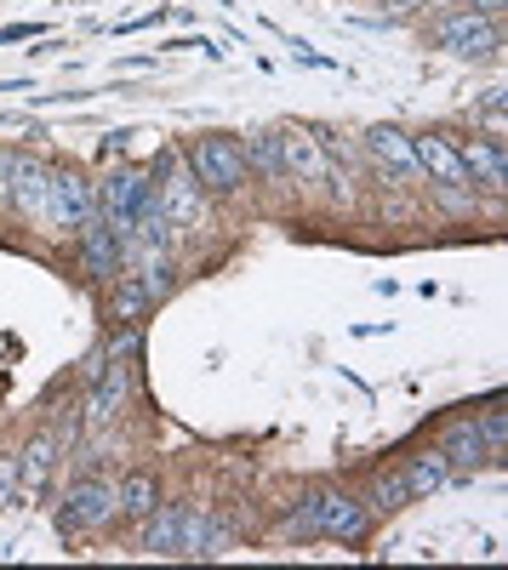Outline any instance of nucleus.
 Segmentation results:
<instances>
[{"mask_svg":"<svg viewBox=\"0 0 508 570\" xmlns=\"http://www.w3.org/2000/svg\"><path fill=\"white\" fill-rule=\"evenodd\" d=\"M457 160H463L469 171V188H491V195H502L508 188V155H502V137H463L457 142Z\"/></svg>","mask_w":508,"mask_h":570,"instance_id":"nucleus-11","label":"nucleus"},{"mask_svg":"<svg viewBox=\"0 0 508 570\" xmlns=\"http://www.w3.org/2000/svg\"><path fill=\"white\" fill-rule=\"evenodd\" d=\"M12 166H18V155L0 149V200H7V188H12Z\"/></svg>","mask_w":508,"mask_h":570,"instance_id":"nucleus-27","label":"nucleus"},{"mask_svg":"<svg viewBox=\"0 0 508 570\" xmlns=\"http://www.w3.org/2000/svg\"><path fill=\"white\" fill-rule=\"evenodd\" d=\"M115 491H120V513H131V519H144V513L160 508V485L149 480V473H126Z\"/></svg>","mask_w":508,"mask_h":570,"instance_id":"nucleus-21","label":"nucleus"},{"mask_svg":"<svg viewBox=\"0 0 508 570\" xmlns=\"http://www.w3.org/2000/svg\"><path fill=\"white\" fill-rule=\"evenodd\" d=\"M469 12H480V18H502V0H475Z\"/></svg>","mask_w":508,"mask_h":570,"instance_id":"nucleus-30","label":"nucleus"},{"mask_svg":"<svg viewBox=\"0 0 508 570\" xmlns=\"http://www.w3.org/2000/svg\"><path fill=\"white\" fill-rule=\"evenodd\" d=\"M246 166L263 183H286V160H281V126H257L246 142Z\"/></svg>","mask_w":508,"mask_h":570,"instance_id":"nucleus-17","label":"nucleus"},{"mask_svg":"<svg viewBox=\"0 0 508 570\" xmlns=\"http://www.w3.org/2000/svg\"><path fill=\"white\" fill-rule=\"evenodd\" d=\"M406 485H411V497H434L440 485H451V462H446V451L434 445V451H418L406 462Z\"/></svg>","mask_w":508,"mask_h":570,"instance_id":"nucleus-19","label":"nucleus"},{"mask_svg":"<svg viewBox=\"0 0 508 570\" xmlns=\"http://www.w3.org/2000/svg\"><path fill=\"white\" fill-rule=\"evenodd\" d=\"M58 451L63 440L52 434V428H40V434L18 451V508H29L46 485H52V468H58Z\"/></svg>","mask_w":508,"mask_h":570,"instance_id":"nucleus-8","label":"nucleus"},{"mask_svg":"<svg viewBox=\"0 0 508 570\" xmlns=\"http://www.w3.org/2000/svg\"><path fill=\"white\" fill-rule=\"evenodd\" d=\"M80 268H86L91 279H104V285L120 274V240H115V234H109L98 217L80 228Z\"/></svg>","mask_w":508,"mask_h":570,"instance_id":"nucleus-14","label":"nucleus"},{"mask_svg":"<svg viewBox=\"0 0 508 570\" xmlns=\"http://www.w3.org/2000/svg\"><path fill=\"white\" fill-rule=\"evenodd\" d=\"M23 35H40V23H18V29H0V46H12V40H23Z\"/></svg>","mask_w":508,"mask_h":570,"instance_id":"nucleus-29","label":"nucleus"},{"mask_svg":"<svg viewBox=\"0 0 508 570\" xmlns=\"http://www.w3.org/2000/svg\"><path fill=\"white\" fill-rule=\"evenodd\" d=\"M228 548V531L217 525L212 513L201 508H183V531H177V553H189V559H206V553H223Z\"/></svg>","mask_w":508,"mask_h":570,"instance_id":"nucleus-16","label":"nucleus"},{"mask_svg":"<svg viewBox=\"0 0 508 570\" xmlns=\"http://www.w3.org/2000/svg\"><path fill=\"white\" fill-rule=\"evenodd\" d=\"M418 7H423V0H383V12H389V18H411Z\"/></svg>","mask_w":508,"mask_h":570,"instance_id":"nucleus-28","label":"nucleus"},{"mask_svg":"<svg viewBox=\"0 0 508 570\" xmlns=\"http://www.w3.org/2000/svg\"><path fill=\"white\" fill-rule=\"evenodd\" d=\"M177 531H183V508H155V513H144L137 548L144 553H177Z\"/></svg>","mask_w":508,"mask_h":570,"instance_id":"nucleus-20","label":"nucleus"},{"mask_svg":"<svg viewBox=\"0 0 508 570\" xmlns=\"http://www.w3.org/2000/svg\"><path fill=\"white\" fill-rule=\"evenodd\" d=\"M365 155H372V166L389 177V183H418V155H411V137L400 126H372L365 131Z\"/></svg>","mask_w":508,"mask_h":570,"instance_id":"nucleus-10","label":"nucleus"},{"mask_svg":"<svg viewBox=\"0 0 508 570\" xmlns=\"http://www.w3.org/2000/svg\"><path fill=\"white\" fill-rule=\"evenodd\" d=\"M440 451H446L451 473H469V468L491 462V445H486V434H480V422H451L446 440H440Z\"/></svg>","mask_w":508,"mask_h":570,"instance_id":"nucleus-15","label":"nucleus"},{"mask_svg":"<svg viewBox=\"0 0 508 570\" xmlns=\"http://www.w3.org/2000/svg\"><path fill=\"white\" fill-rule=\"evenodd\" d=\"M104 348H109L115 360H137V348H144V325H126L120 337H109Z\"/></svg>","mask_w":508,"mask_h":570,"instance_id":"nucleus-26","label":"nucleus"},{"mask_svg":"<svg viewBox=\"0 0 508 570\" xmlns=\"http://www.w3.org/2000/svg\"><path fill=\"white\" fill-rule=\"evenodd\" d=\"M286 531L297 537H332V542H360L372 531V508L349 491H309L297 513H286Z\"/></svg>","mask_w":508,"mask_h":570,"instance_id":"nucleus-1","label":"nucleus"},{"mask_svg":"<svg viewBox=\"0 0 508 570\" xmlns=\"http://www.w3.org/2000/svg\"><path fill=\"white\" fill-rule=\"evenodd\" d=\"M0 508H18V451L0 456Z\"/></svg>","mask_w":508,"mask_h":570,"instance_id":"nucleus-25","label":"nucleus"},{"mask_svg":"<svg viewBox=\"0 0 508 570\" xmlns=\"http://www.w3.org/2000/svg\"><path fill=\"white\" fill-rule=\"evenodd\" d=\"M475 115L486 120V131H491V137H502V126H508V91H502V86H491L486 98L475 104Z\"/></svg>","mask_w":508,"mask_h":570,"instance_id":"nucleus-23","label":"nucleus"},{"mask_svg":"<svg viewBox=\"0 0 508 570\" xmlns=\"http://www.w3.org/2000/svg\"><path fill=\"white\" fill-rule=\"evenodd\" d=\"M46 177H52V166H40L35 155H18V166H12V188H7V200L35 223V228H46L52 234V217H46Z\"/></svg>","mask_w":508,"mask_h":570,"instance_id":"nucleus-12","label":"nucleus"},{"mask_svg":"<svg viewBox=\"0 0 508 570\" xmlns=\"http://www.w3.org/2000/svg\"><path fill=\"white\" fill-rule=\"evenodd\" d=\"M149 308H155V297H149L131 274H115V279H109V320H120V325H144Z\"/></svg>","mask_w":508,"mask_h":570,"instance_id":"nucleus-18","label":"nucleus"},{"mask_svg":"<svg viewBox=\"0 0 508 570\" xmlns=\"http://www.w3.org/2000/svg\"><path fill=\"white\" fill-rule=\"evenodd\" d=\"M46 217H52V234L58 228L80 234L91 217H98V183H86L69 166H52V177H46Z\"/></svg>","mask_w":508,"mask_h":570,"instance_id":"nucleus-4","label":"nucleus"},{"mask_svg":"<svg viewBox=\"0 0 508 570\" xmlns=\"http://www.w3.org/2000/svg\"><path fill=\"white\" fill-rule=\"evenodd\" d=\"M480 434H486L491 456H502V445H508V411H502V405H491V411H486V422H480Z\"/></svg>","mask_w":508,"mask_h":570,"instance_id":"nucleus-24","label":"nucleus"},{"mask_svg":"<svg viewBox=\"0 0 508 570\" xmlns=\"http://www.w3.org/2000/svg\"><path fill=\"white\" fill-rule=\"evenodd\" d=\"M155 188H160V206H166V223H172V234H189V228H201L206 223V188L195 183V171H189V160H183V149H160L155 155Z\"/></svg>","mask_w":508,"mask_h":570,"instance_id":"nucleus-2","label":"nucleus"},{"mask_svg":"<svg viewBox=\"0 0 508 570\" xmlns=\"http://www.w3.org/2000/svg\"><path fill=\"white\" fill-rule=\"evenodd\" d=\"M281 160H286V183H332V160L320 149V137L309 126H281Z\"/></svg>","mask_w":508,"mask_h":570,"instance_id":"nucleus-9","label":"nucleus"},{"mask_svg":"<svg viewBox=\"0 0 508 570\" xmlns=\"http://www.w3.org/2000/svg\"><path fill=\"white\" fill-rule=\"evenodd\" d=\"M126 394H131V360H115V354H109V365L86 383L80 416H86L91 428H109V422L126 411Z\"/></svg>","mask_w":508,"mask_h":570,"instance_id":"nucleus-7","label":"nucleus"},{"mask_svg":"<svg viewBox=\"0 0 508 570\" xmlns=\"http://www.w3.org/2000/svg\"><path fill=\"white\" fill-rule=\"evenodd\" d=\"M411 502V485H406V468H383L378 480H372V497H365V508L372 513H394Z\"/></svg>","mask_w":508,"mask_h":570,"instance_id":"nucleus-22","label":"nucleus"},{"mask_svg":"<svg viewBox=\"0 0 508 570\" xmlns=\"http://www.w3.org/2000/svg\"><path fill=\"white\" fill-rule=\"evenodd\" d=\"M411 155H418V171L429 183H469L463 160H457V142L446 131H423V137H411Z\"/></svg>","mask_w":508,"mask_h":570,"instance_id":"nucleus-13","label":"nucleus"},{"mask_svg":"<svg viewBox=\"0 0 508 570\" xmlns=\"http://www.w3.org/2000/svg\"><path fill=\"white\" fill-rule=\"evenodd\" d=\"M183 160H189V171H195V183L206 188V195H235V188L252 177L241 137H195L189 149H183Z\"/></svg>","mask_w":508,"mask_h":570,"instance_id":"nucleus-3","label":"nucleus"},{"mask_svg":"<svg viewBox=\"0 0 508 570\" xmlns=\"http://www.w3.org/2000/svg\"><path fill=\"white\" fill-rule=\"evenodd\" d=\"M434 40L457 58H497L502 52V23L497 18H480V12H457V18H440L434 23Z\"/></svg>","mask_w":508,"mask_h":570,"instance_id":"nucleus-6","label":"nucleus"},{"mask_svg":"<svg viewBox=\"0 0 508 570\" xmlns=\"http://www.w3.org/2000/svg\"><path fill=\"white\" fill-rule=\"evenodd\" d=\"M115 513H120V491H115V480H75V485H69V502L58 508V531H63V537L104 531Z\"/></svg>","mask_w":508,"mask_h":570,"instance_id":"nucleus-5","label":"nucleus"}]
</instances>
